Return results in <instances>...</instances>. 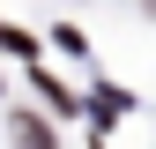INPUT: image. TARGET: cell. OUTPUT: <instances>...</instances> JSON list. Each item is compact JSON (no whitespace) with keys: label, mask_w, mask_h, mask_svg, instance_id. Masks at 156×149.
Wrapping results in <instances>:
<instances>
[{"label":"cell","mask_w":156,"mask_h":149,"mask_svg":"<svg viewBox=\"0 0 156 149\" xmlns=\"http://www.w3.org/2000/svg\"><path fill=\"white\" fill-rule=\"evenodd\" d=\"M149 8H156V0H149Z\"/></svg>","instance_id":"3"},{"label":"cell","mask_w":156,"mask_h":149,"mask_svg":"<svg viewBox=\"0 0 156 149\" xmlns=\"http://www.w3.org/2000/svg\"><path fill=\"white\" fill-rule=\"evenodd\" d=\"M15 149H52V127L45 119H15Z\"/></svg>","instance_id":"1"},{"label":"cell","mask_w":156,"mask_h":149,"mask_svg":"<svg viewBox=\"0 0 156 149\" xmlns=\"http://www.w3.org/2000/svg\"><path fill=\"white\" fill-rule=\"evenodd\" d=\"M0 45H8V52H30V37H23V30H8V23H0Z\"/></svg>","instance_id":"2"}]
</instances>
